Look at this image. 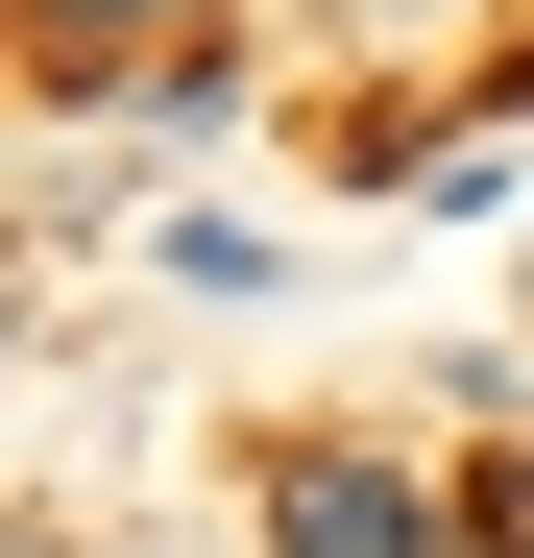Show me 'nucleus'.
Here are the masks:
<instances>
[{
    "mask_svg": "<svg viewBox=\"0 0 534 558\" xmlns=\"http://www.w3.org/2000/svg\"><path fill=\"white\" fill-rule=\"evenodd\" d=\"M267 534H292V558H437V486H413V461H267Z\"/></svg>",
    "mask_w": 534,
    "mask_h": 558,
    "instance_id": "obj_1",
    "label": "nucleus"
},
{
    "mask_svg": "<svg viewBox=\"0 0 534 558\" xmlns=\"http://www.w3.org/2000/svg\"><path fill=\"white\" fill-rule=\"evenodd\" d=\"M462 534H486V558H534V461H486V486H462Z\"/></svg>",
    "mask_w": 534,
    "mask_h": 558,
    "instance_id": "obj_2",
    "label": "nucleus"
}]
</instances>
